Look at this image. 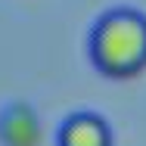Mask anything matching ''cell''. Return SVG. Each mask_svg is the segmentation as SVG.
Masks as SVG:
<instances>
[{
    "instance_id": "6da1fadb",
    "label": "cell",
    "mask_w": 146,
    "mask_h": 146,
    "mask_svg": "<svg viewBox=\"0 0 146 146\" xmlns=\"http://www.w3.org/2000/svg\"><path fill=\"white\" fill-rule=\"evenodd\" d=\"M90 62L100 75L127 81L146 72V16L137 9H109L90 28Z\"/></svg>"
},
{
    "instance_id": "7a4b0ae2",
    "label": "cell",
    "mask_w": 146,
    "mask_h": 146,
    "mask_svg": "<svg viewBox=\"0 0 146 146\" xmlns=\"http://www.w3.org/2000/svg\"><path fill=\"white\" fill-rule=\"evenodd\" d=\"M56 146H112V127L96 112H75L59 124Z\"/></svg>"
},
{
    "instance_id": "3957f363",
    "label": "cell",
    "mask_w": 146,
    "mask_h": 146,
    "mask_svg": "<svg viewBox=\"0 0 146 146\" xmlns=\"http://www.w3.org/2000/svg\"><path fill=\"white\" fill-rule=\"evenodd\" d=\"M0 140L3 146H37L40 143V121L34 109L25 103H13L0 115Z\"/></svg>"
}]
</instances>
